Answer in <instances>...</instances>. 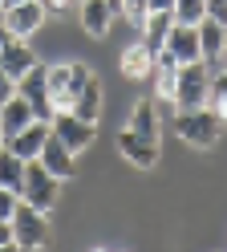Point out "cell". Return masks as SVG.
<instances>
[{"label": "cell", "mask_w": 227, "mask_h": 252, "mask_svg": "<svg viewBox=\"0 0 227 252\" xmlns=\"http://www.w3.org/2000/svg\"><path fill=\"white\" fill-rule=\"evenodd\" d=\"M219 69H227V41H223V57H219Z\"/></svg>", "instance_id": "obj_31"}, {"label": "cell", "mask_w": 227, "mask_h": 252, "mask_svg": "<svg viewBox=\"0 0 227 252\" xmlns=\"http://www.w3.org/2000/svg\"><path fill=\"white\" fill-rule=\"evenodd\" d=\"M8 224H12V240L21 252H41L49 244V212H37L25 199H21V208H16V216Z\"/></svg>", "instance_id": "obj_5"}, {"label": "cell", "mask_w": 227, "mask_h": 252, "mask_svg": "<svg viewBox=\"0 0 227 252\" xmlns=\"http://www.w3.org/2000/svg\"><path fill=\"white\" fill-rule=\"evenodd\" d=\"M146 4H150V12H170L174 0H146Z\"/></svg>", "instance_id": "obj_28"}, {"label": "cell", "mask_w": 227, "mask_h": 252, "mask_svg": "<svg viewBox=\"0 0 227 252\" xmlns=\"http://www.w3.org/2000/svg\"><path fill=\"white\" fill-rule=\"evenodd\" d=\"M49 130H53L65 147H69L73 155H81L89 143H93V134H97V126L93 122H85V118H77L73 110H57L53 114V122H49Z\"/></svg>", "instance_id": "obj_7"}, {"label": "cell", "mask_w": 227, "mask_h": 252, "mask_svg": "<svg viewBox=\"0 0 227 252\" xmlns=\"http://www.w3.org/2000/svg\"><path fill=\"white\" fill-rule=\"evenodd\" d=\"M45 17H49V12H45L41 0H21V4H8L4 8V29H8L12 37L25 41V37H32L45 25Z\"/></svg>", "instance_id": "obj_9"}, {"label": "cell", "mask_w": 227, "mask_h": 252, "mask_svg": "<svg viewBox=\"0 0 227 252\" xmlns=\"http://www.w3.org/2000/svg\"><path fill=\"white\" fill-rule=\"evenodd\" d=\"M122 77H130V82H146V77L154 73V49L146 41H130L122 49Z\"/></svg>", "instance_id": "obj_12"}, {"label": "cell", "mask_w": 227, "mask_h": 252, "mask_svg": "<svg viewBox=\"0 0 227 252\" xmlns=\"http://www.w3.org/2000/svg\"><path fill=\"white\" fill-rule=\"evenodd\" d=\"M0 252H21V248H16V240H8V244H0Z\"/></svg>", "instance_id": "obj_30"}, {"label": "cell", "mask_w": 227, "mask_h": 252, "mask_svg": "<svg viewBox=\"0 0 227 252\" xmlns=\"http://www.w3.org/2000/svg\"><path fill=\"white\" fill-rule=\"evenodd\" d=\"M0 17H4V12H0Z\"/></svg>", "instance_id": "obj_36"}, {"label": "cell", "mask_w": 227, "mask_h": 252, "mask_svg": "<svg viewBox=\"0 0 227 252\" xmlns=\"http://www.w3.org/2000/svg\"><path fill=\"white\" fill-rule=\"evenodd\" d=\"M16 98H25L28 106H32V114H37L41 122H53V98H49V65H32L21 82H16Z\"/></svg>", "instance_id": "obj_6"}, {"label": "cell", "mask_w": 227, "mask_h": 252, "mask_svg": "<svg viewBox=\"0 0 227 252\" xmlns=\"http://www.w3.org/2000/svg\"><path fill=\"white\" fill-rule=\"evenodd\" d=\"M32 65H37V53H32V45L21 41V37H12V41H8V49L0 53V73L12 77V82H21V77H25Z\"/></svg>", "instance_id": "obj_13"}, {"label": "cell", "mask_w": 227, "mask_h": 252, "mask_svg": "<svg viewBox=\"0 0 227 252\" xmlns=\"http://www.w3.org/2000/svg\"><path fill=\"white\" fill-rule=\"evenodd\" d=\"M41 4H45V12H65L73 0H41Z\"/></svg>", "instance_id": "obj_27"}, {"label": "cell", "mask_w": 227, "mask_h": 252, "mask_svg": "<svg viewBox=\"0 0 227 252\" xmlns=\"http://www.w3.org/2000/svg\"><path fill=\"white\" fill-rule=\"evenodd\" d=\"M223 41H227V25L203 17L199 21V49H203V61L211 69H219V57H223Z\"/></svg>", "instance_id": "obj_17"}, {"label": "cell", "mask_w": 227, "mask_h": 252, "mask_svg": "<svg viewBox=\"0 0 227 252\" xmlns=\"http://www.w3.org/2000/svg\"><path fill=\"white\" fill-rule=\"evenodd\" d=\"M57 195H61V179L49 175V171L41 167V159H28L25 163V179H21V199L32 203L37 212H53Z\"/></svg>", "instance_id": "obj_3"}, {"label": "cell", "mask_w": 227, "mask_h": 252, "mask_svg": "<svg viewBox=\"0 0 227 252\" xmlns=\"http://www.w3.org/2000/svg\"><path fill=\"white\" fill-rule=\"evenodd\" d=\"M211 69L207 61H191L178 65V86H174V110H199L207 106V90H211Z\"/></svg>", "instance_id": "obj_4"}, {"label": "cell", "mask_w": 227, "mask_h": 252, "mask_svg": "<svg viewBox=\"0 0 227 252\" xmlns=\"http://www.w3.org/2000/svg\"><path fill=\"white\" fill-rule=\"evenodd\" d=\"M178 65H191V61H203V49H199V25H178L174 21V29H170V37H167V45H162Z\"/></svg>", "instance_id": "obj_10"}, {"label": "cell", "mask_w": 227, "mask_h": 252, "mask_svg": "<svg viewBox=\"0 0 227 252\" xmlns=\"http://www.w3.org/2000/svg\"><path fill=\"white\" fill-rule=\"evenodd\" d=\"M89 252H114V248H89Z\"/></svg>", "instance_id": "obj_33"}, {"label": "cell", "mask_w": 227, "mask_h": 252, "mask_svg": "<svg viewBox=\"0 0 227 252\" xmlns=\"http://www.w3.org/2000/svg\"><path fill=\"white\" fill-rule=\"evenodd\" d=\"M170 29H174V12H150V17L142 21V29H138V33H142V41H146V45H150V49L158 53L162 45H167Z\"/></svg>", "instance_id": "obj_20"}, {"label": "cell", "mask_w": 227, "mask_h": 252, "mask_svg": "<svg viewBox=\"0 0 227 252\" xmlns=\"http://www.w3.org/2000/svg\"><path fill=\"white\" fill-rule=\"evenodd\" d=\"M28 122H37L32 106H28L25 98H16V94H12V98H8L4 106H0V138H4V143H12V138L21 134Z\"/></svg>", "instance_id": "obj_14"}, {"label": "cell", "mask_w": 227, "mask_h": 252, "mask_svg": "<svg viewBox=\"0 0 227 252\" xmlns=\"http://www.w3.org/2000/svg\"><path fill=\"white\" fill-rule=\"evenodd\" d=\"M73 163H77V155L61 143V138L49 130V138H45V151H41V167L49 171V175H57V179H69L73 175Z\"/></svg>", "instance_id": "obj_15"}, {"label": "cell", "mask_w": 227, "mask_h": 252, "mask_svg": "<svg viewBox=\"0 0 227 252\" xmlns=\"http://www.w3.org/2000/svg\"><path fill=\"white\" fill-rule=\"evenodd\" d=\"M12 94H16V82H12V77H4V73H0V106H4V102L12 98Z\"/></svg>", "instance_id": "obj_26"}, {"label": "cell", "mask_w": 227, "mask_h": 252, "mask_svg": "<svg viewBox=\"0 0 227 252\" xmlns=\"http://www.w3.org/2000/svg\"><path fill=\"white\" fill-rule=\"evenodd\" d=\"M122 8H126L122 17H126L130 25H134V29H142V21L150 17V4H146V0H122Z\"/></svg>", "instance_id": "obj_24"}, {"label": "cell", "mask_w": 227, "mask_h": 252, "mask_svg": "<svg viewBox=\"0 0 227 252\" xmlns=\"http://www.w3.org/2000/svg\"><path fill=\"white\" fill-rule=\"evenodd\" d=\"M73 114L77 118H85V122H102V86H97V77H89V82H85V90H81L77 94V98H73Z\"/></svg>", "instance_id": "obj_19"}, {"label": "cell", "mask_w": 227, "mask_h": 252, "mask_svg": "<svg viewBox=\"0 0 227 252\" xmlns=\"http://www.w3.org/2000/svg\"><path fill=\"white\" fill-rule=\"evenodd\" d=\"M174 21L178 25H199L207 17V0H174Z\"/></svg>", "instance_id": "obj_23"}, {"label": "cell", "mask_w": 227, "mask_h": 252, "mask_svg": "<svg viewBox=\"0 0 227 252\" xmlns=\"http://www.w3.org/2000/svg\"><path fill=\"white\" fill-rule=\"evenodd\" d=\"M227 130V122L215 114L211 106H199V110H174V134L183 138L187 147L195 151H211L223 138Z\"/></svg>", "instance_id": "obj_1"}, {"label": "cell", "mask_w": 227, "mask_h": 252, "mask_svg": "<svg viewBox=\"0 0 227 252\" xmlns=\"http://www.w3.org/2000/svg\"><path fill=\"white\" fill-rule=\"evenodd\" d=\"M0 147H4V138H0Z\"/></svg>", "instance_id": "obj_34"}, {"label": "cell", "mask_w": 227, "mask_h": 252, "mask_svg": "<svg viewBox=\"0 0 227 252\" xmlns=\"http://www.w3.org/2000/svg\"><path fill=\"white\" fill-rule=\"evenodd\" d=\"M0 4H4V0H0ZM0 12H4V8H0Z\"/></svg>", "instance_id": "obj_35"}, {"label": "cell", "mask_w": 227, "mask_h": 252, "mask_svg": "<svg viewBox=\"0 0 227 252\" xmlns=\"http://www.w3.org/2000/svg\"><path fill=\"white\" fill-rule=\"evenodd\" d=\"M45 138H49V122H41V118H37V122H28L25 130L16 134L12 143H4V147H8V151H16V155H21V159L28 163V159H41Z\"/></svg>", "instance_id": "obj_16"}, {"label": "cell", "mask_w": 227, "mask_h": 252, "mask_svg": "<svg viewBox=\"0 0 227 252\" xmlns=\"http://www.w3.org/2000/svg\"><path fill=\"white\" fill-rule=\"evenodd\" d=\"M77 17H81V29H85V37L93 41H102L110 29H114V8H110V0H77Z\"/></svg>", "instance_id": "obj_11"}, {"label": "cell", "mask_w": 227, "mask_h": 252, "mask_svg": "<svg viewBox=\"0 0 227 252\" xmlns=\"http://www.w3.org/2000/svg\"><path fill=\"white\" fill-rule=\"evenodd\" d=\"M130 130L134 134H142V138H150V143H158V134H162V126H158V106H154V98H142V102H134V110H130Z\"/></svg>", "instance_id": "obj_18"}, {"label": "cell", "mask_w": 227, "mask_h": 252, "mask_svg": "<svg viewBox=\"0 0 227 252\" xmlns=\"http://www.w3.org/2000/svg\"><path fill=\"white\" fill-rule=\"evenodd\" d=\"M8 41H12V33H8V29H4V17H0V53L8 49Z\"/></svg>", "instance_id": "obj_29"}, {"label": "cell", "mask_w": 227, "mask_h": 252, "mask_svg": "<svg viewBox=\"0 0 227 252\" xmlns=\"http://www.w3.org/2000/svg\"><path fill=\"white\" fill-rule=\"evenodd\" d=\"M118 155H122L130 167H138V171H154V167H158V143L134 134L130 126H122V130H118Z\"/></svg>", "instance_id": "obj_8"}, {"label": "cell", "mask_w": 227, "mask_h": 252, "mask_svg": "<svg viewBox=\"0 0 227 252\" xmlns=\"http://www.w3.org/2000/svg\"><path fill=\"white\" fill-rule=\"evenodd\" d=\"M16 208H21V191H12V187H0V220H8L16 216Z\"/></svg>", "instance_id": "obj_25"}, {"label": "cell", "mask_w": 227, "mask_h": 252, "mask_svg": "<svg viewBox=\"0 0 227 252\" xmlns=\"http://www.w3.org/2000/svg\"><path fill=\"white\" fill-rule=\"evenodd\" d=\"M89 77H93V69L85 61H57V65H49V98H53V110H69Z\"/></svg>", "instance_id": "obj_2"}, {"label": "cell", "mask_w": 227, "mask_h": 252, "mask_svg": "<svg viewBox=\"0 0 227 252\" xmlns=\"http://www.w3.org/2000/svg\"><path fill=\"white\" fill-rule=\"evenodd\" d=\"M8 4H21V0H4V4H0V8H8Z\"/></svg>", "instance_id": "obj_32"}, {"label": "cell", "mask_w": 227, "mask_h": 252, "mask_svg": "<svg viewBox=\"0 0 227 252\" xmlns=\"http://www.w3.org/2000/svg\"><path fill=\"white\" fill-rule=\"evenodd\" d=\"M207 106L227 122V69H215L211 73V90H207Z\"/></svg>", "instance_id": "obj_22"}, {"label": "cell", "mask_w": 227, "mask_h": 252, "mask_svg": "<svg viewBox=\"0 0 227 252\" xmlns=\"http://www.w3.org/2000/svg\"><path fill=\"white\" fill-rule=\"evenodd\" d=\"M21 179H25V159L8 147H0V187H12L21 191Z\"/></svg>", "instance_id": "obj_21"}]
</instances>
